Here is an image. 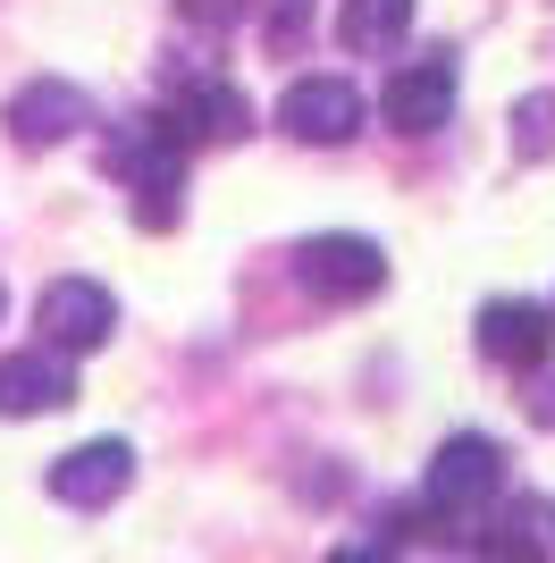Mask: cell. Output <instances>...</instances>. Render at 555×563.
Returning <instances> with one entry per match:
<instances>
[{"label": "cell", "mask_w": 555, "mask_h": 563, "mask_svg": "<svg viewBox=\"0 0 555 563\" xmlns=\"http://www.w3.org/2000/svg\"><path fill=\"white\" fill-rule=\"evenodd\" d=\"M404 25H413V0H346V9H337V43L346 51H388V43H404Z\"/></svg>", "instance_id": "7c38bea8"}, {"label": "cell", "mask_w": 555, "mask_h": 563, "mask_svg": "<svg viewBox=\"0 0 555 563\" xmlns=\"http://www.w3.org/2000/svg\"><path fill=\"white\" fill-rule=\"evenodd\" d=\"M161 118L185 143H236L244 126H253V101L236 93L228 76H194V85H177V101H168Z\"/></svg>", "instance_id": "9c48e42d"}, {"label": "cell", "mask_w": 555, "mask_h": 563, "mask_svg": "<svg viewBox=\"0 0 555 563\" xmlns=\"http://www.w3.org/2000/svg\"><path fill=\"white\" fill-rule=\"evenodd\" d=\"M278 126L295 143H353L362 135V93L337 85V76H303V85H286V101H278Z\"/></svg>", "instance_id": "8992f818"}, {"label": "cell", "mask_w": 555, "mask_h": 563, "mask_svg": "<svg viewBox=\"0 0 555 563\" xmlns=\"http://www.w3.org/2000/svg\"><path fill=\"white\" fill-rule=\"evenodd\" d=\"M185 152H194V143H185L168 118H127V126H110L101 168L127 186L135 228H152V235L177 228V211H185Z\"/></svg>", "instance_id": "6da1fadb"}, {"label": "cell", "mask_w": 555, "mask_h": 563, "mask_svg": "<svg viewBox=\"0 0 555 563\" xmlns=\"http://www.w3.org/2000/svg\"><path fill=\"white\" fill-rule=\"evenodd\" d=\"M395 135H438L446 118H455V59H413V68L388 76V93H379Z\"/></svg>", "instance_id": "52a82bcc"}, {"label": "cell", "mask_w": 555, "mask_h": 563, "mask_svg": "<svg viewBox=\"0 0 555 563\" xmlns=\"http://www.w3.org/2000/svg\"><path fill=\"white\" fill-rule=\"evenodd\" d=\"M76 126H92V101L76 93L68 76H34L18 101H9V135L34 152V143H68Z\"/></svg>", "instance_id": "30bf717a"}, {"label": "cell", "mask_w": 555, "mask_h": 563, "mask_svg": "<svg viewBox=\"0 0 555 563\" xmlns=\"http://www.w3.org/2000/svg\"><path fill=\"white\" fill-rule=\"evenodd\" d=\"M555 345V311L547 303H488L480 311V353L497 371H538Z\"/></svg>", "instance_id": "8fae6325"}, {"label": "cell", "mask_w": 555, "mask_h": 563, "mask_svg": "<svg viewBox=\"0 0 555 563\" xmlns=\"http://www.w3.org/2000/svg\"><path fill=\"white\" fill-rule=\"evenodd\" d=\"M497 488H505V454H497V438H480V429H463V438H446L438 454H429V514L463 521L480 514V505H497Z\"/></svg>", "instance_id": "7a4b0ae2"}, {"label": "cell", "mask_w": 555, "mask_h": 563, "mask_svg": "<svg viewBox=\"0 0 555 563\" xmlns=\"http://www.w3.org/2000/svg\"><path fill=\"white\" fill-rule=\"evenodd\" d=\"M177 9H185L194 25H236L244 9H253V0H177Z\"/></svg>", "instance_id": "5bb4252c"}, {"label": "cell", "mask_w": 555, "mask_h": 563, "mask_svg": "<svg viewBox=\"0 0 555 563\" xmlns=\"http://www.w3.org/2000/svg\"><path fill=\"white\" fill-rule=\"evenodd\" d=\"M295 278L320 295V303H362L388 286V253L370 244V235H312L295 253Z\"/></svg>", "instance_id": "3957f363"}, {"label": "cell", "mask_w": 555, "mask_h": 563, "mask_svg": "<svg viewBox=\"0 0 555 563\" xmlns=\"http://www.w3.org/2000/svg\"><path fill=\"white\" fill-rule=\"evenodd\" d=\"M34 329L68 353H92V345H110L118 303H110V286H92V278H51L43 303H34Z\"/></svg>", "instance_id": "277c9868"}, {"label": "cell", "mask_w": 555, "mask_h": 563, "mask_svg": "<svg viewBox=\"0 0 555 563\" xmlns=\"http://www.w3.org/2000/svg\"><path fill=\"white\" fill-rule=\"evenodd\" d=\"M76 404V371H68V345H34V353H9L0 362V421H34V412H59Z\"/></svg>", "instance_id": "5b68a950"}, {"label": "cell", "mask_w": 555, "mask_h": 563, "mask_svg": "<svg viewBox=\"0 0 555 563\" xmlns=\"http://www.w3.org/2000/svg\"><path fill=\"white\" fill-rule=\"evenodd\" d=\"M513 152H522V161H555V93L513 101Z\"/></svg>", "instance_id": "4fadbf2b"}, {"label": "cell", "mask_w": 555, "mask_h": 563, "mask_svg": "<svg viewBox=\"0 0 555 563\" xmlns=\"http://www.w3.org/2000/svg\"><path fill=\"white\" fill-rule=\"evenodd\" d=\"M127 479H135V454L118 446V438H92V446H76V454L51 463V496L76 505V514H101L110 496H127Z\"/></svg>", "instance_id": "ba28073f"}]
</instances>
